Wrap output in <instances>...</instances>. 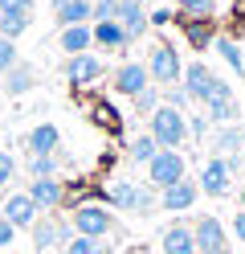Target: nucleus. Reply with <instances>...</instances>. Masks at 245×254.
I'll return each mask as SVG.
<instances>
[{"label": "nucleus", "mask_w": 245, "mask_h": 254, "mask_svg": "<svg viewBox=\"0 0 245 254\" xmlns=\"http://www.w3.org/2000/svg\"><path fill=\"white\" fill-rule=\"evenodd\" d=\"M147 135H151L159 148L180 152V148H184V139H188V115H184V111H176V107H163V103H159V111L147 119Z\"/></svg>", "instance_id": "nucleus-1"}, {"label": "nucleus", "mask_w": 245, "mask_h": 254, "mask_svg": "<svg viewBox=\"0 0 245 254\" xmlns=\"http://www.w3.org/2000/svg\"><path fill=\"white\" fill-rule=\"evenodd\" d=\"M106 209H127V213H155L159 197L151 185H135V181H114L106 189Z\"/></svg>", "instance_id": "nucleus-2"}, {"label": "nucleus", "mask_w": 245, "mask_h": 254, "mask_svg": "<svg viewBox=\"0 0 245 254\" xmlns=\"http://www.w3.org/2000/svg\"><path fill=\"white\" fill-rule=\"evenodd\" d=\"M143 66H147V78H151V86H159V90H168V86H180L184 62H180V54L172 50L168 41H155Z\"/></svg>", "instance_id": "nucleus-3"}, {"label": "nucleus", "mask_w": 245, "mask_h": 254, "mask_svg": "<svg viewBox=\"0 0 245 254\" xmlns=\"http://www.w3.org/2000/svg\"><path fill=\"white\" fill-rule=\"evenodd\" d=\"M143 168H147V185L159 189V193H163V189H172L176 181H184V177H188V160H184V152H172V148H159Z\"/></svg>", "instance_id": "nucleus-4"}, {"label": "nucleus", "mask_w": 245, "mask_h": 254, "mask_svg": "<svg viewBox=\"0 0 245 254\" xmlns=\"http://www.w3.org/2000/svg\"><path fill=\"white\" fill-rule=\"evenodd\" d=\"M237 168H245L241 156H233V160H225V156H208L204 168H200V177H196V185H200L204 197H225L229 189H233Z\"/></svg>", "instance_id": "nucleus-5"}, {"label": "nucleus", "mask_w": 245, "mask_h": 254, "mask_svg": "<svg viewBox=\"0 0 245 254\" xmlns=\"http://www.w3.org/2000/svg\"><path fill=\"white\" fill-rule=\"evenodd\" d=\"M70 230L82 238H106L114 230V213L98 201H78L74 213H70Z\"/></svg>", "instance_id": "nucleus-6"}, {"label": "nucleus", "mask_w": 245, "mask_h": 254, "mask_svg": "<svg viewBox=\"0 0 245 254\" xmlns=\"http://www.w3.org/2000/svg\"><path fill=\"white\" fill-rule=\"evenodd\" d=\"M29 230H33V246H37V250H65V242L74 238L70 217H57V209L53 213H41Z\"/></svg>", "instance_id": "nucleus-7"}, {"label": "nucleus", "mask_w": 245, "mask_h": 254, "mask_svg": "<svg viewBox=\"0 0 245 254\" xmlns=\"http://www.w3.org/2000/svg\"><path fill=\"white\" fill-rule=\"evenodd\" d=\"M204 115H208V123H217V127H225V123H241V107H237L233 86H229L225 78H217V82H212L208 99H204Z\"/></svg>", "instance_id": "nucleus-8"}, {"label": "nucleus", "mask_w": 245, "mask_h": 254, "mask_svg": "<svg viewBox=\"0 0 245 254\" xmlns=\"http://www.w3.org/2000/svg\"><path fill=\"white\" fill-rule=\"evenodd\" d=\"M65 78H70V86H94V82H102L106 78V58L102 54H78L65 62Z\"/></svg>", "instance_id": "nucleus-9"}, {"label": "nucleus", "mask_w": 245, "mask_h": 254, "mask_svg": "<svg viewBox=\"0 0 245 254\" xmlns=\"http://www.w3.org/2000/svg\"><path fill=\"white\" fill-rule=\"evenodd\" d=\"M110 86H114V94H123V99H135V94H143L151 86V78H147L143 62H123V66H114Z\"/></svg>", "instance_id": "nucleus-10"}, {"label": "nucleus", "mask_w": 245, "mask_h": 254, "mask_svg": "<svg viewBox=\"0 0 245 254\" xmlns=\"http://www.w3.org/2000/svg\"><path fill=\"white\" fill-rule=\"evenodd\" d=\"M114 21L123 25V33H127V41H131V45H135L139 37H147V29H151L143 0H119V4H114Z\"/></svg>", "instance_id": "nucleus-11"}, {"label": "nucleus", "mask_w": 245, "mask_h": 254, "mask_svg": "<svg viewBox=\"0 0 245 254\" xmlns=\"http://www.w3.org/2000/svg\"><path fill=\"white\" fill-rule=\"evenodd\" d=\"M212 82H217V74H212L204 62H188V66H184V74H180V86H184L188 103H200V107H204V99H208Z\"/></svg>", "instance_id": "nucleus-12"}, {"label": "nucleus", "mask_w": 245, "mask_h": 254, "mask_svg": "<svg viewBox=\"0 0 245 254\" xmlns=\"http://www.w3.org/2000/svg\"><path fill=\"white\" fill-rule=\"evenodd\" d=\"M25 193L33 197V205H37L41 213H53V209H61V205H65V185H61L57 177L29 181V189H25Z\"/></svg>", "instance_id": "nucleus-13"}, {"label": "nucleus", "mask_w": 245, "mask_h": 254, "mask_svg": "<svg viewBox=\"0 0 245 254\" xmlns=\"http://www.w3.org/2000/svg\"><path fill=\"white\" fill-rule=\"evenodd\" d=\"M196 197H200V185H196L192 177H184V181H176L172 189H163V193H159V209H168V213H188L192 205H196Z\"/></svg>", "instance_id": "nucleus-14"}, {"label": "nucleus", "mask_w": 245, "mask_h": 254, "mask_svg": "<svg viewBox=\"0 0 245 254\" xmlns=\"http://www.w3.org/2000/svg\"><path fill=\"white\" fill-rule=\"evenodd\" d=\"M192 234H196V254H204V250H225V246H229V234H225V226H221V217H212V213L196 217Z\"/></svg>", "instance_id": "nucleus-15"}, {"label": "nucleus", "mask_w": 245, "mask_h": 254, "mask_svg": "<svg viewBox=\"0 0 245 254\" xmlns=\"http://www.w3.org/2000/svg\"><path fill=\"white\" fill-rule=\"evenodd\" d=\"M0 217L12 221L16 230H25V226H33V221L41 217V209L33 205V197H29V193H8V197H4V209H0Z\"/></svg>", "instance_id": "nucleus-16"}, {"label": "nucleus", "mask_w": 245, "mask_h": 254, "mask_svg": "<svg viewBox=\"0 0 245 254\" xmlns=\"http://www.w3.org/2000/svg\"><path fill=\"white\" fill-rule=\"evenodd\" d=\"M208 139H212V156H225V160H233V156L245 152V127L241 123H225Z\"/></svg>", "instance_id": "nucleus-17"}, {"label": "nucleus", "mask_w": 245, "mask_h": 254, "mask_svg": "<svg viewBox=\"0 0 245 254\" xmlns=\"http://www.w3.org/2000/svg\"><path fill=\"white\" fill-rule=\"evenodd\" d=\"M25 148H29V156H57V152H61L57 123H37V127L25 135Z\"/></svg>", "instance_id": "nucleus-18"}, {"label": "nucleus", "mask_w": 245, "mask_h": 254, "mask_svg": "<svg viewBox=\"0 0 245 254\" xmlns=\"http://www.w3.org/2000/svg\"><path fill=\"white\" fill-rule=\"evenodd\" d=\"M90 33H94V50H106V54H123V50H131V41H127V33H123L119 21H94Z\"/></svg>", "instance_id": "nucleus-19"}, {"label": "nucleus", "mask_w": 245, "mask_h": 254, "mask_svg": "<svg viewBox=\"0 0 245 254\" xmlns=\"http://www.w3.org/2000/svg\"><path fill=\"white\" fill-rule=\"evenodd\" d=\"M53 21L61 29H70V25H94V4H90V0H53Z\"/></svg>", "instance_id": "nucleus-20"}, {"label": "nucleus", "mask_w": 245, "mask_h": 254, "mask_svg": "<svg viewBox=\"0 0 245 254\" xmlns=\"http://www.w3.org/2000/svg\"><path fill=\"white\" fill-rule=\"evenodd\" d=\"M159 250H163V254H196V234H192V226L172 221V226L159 234Z\"/></svg>", "instance_id": "nucleus-21"}, {"label": "nucleus", "mask_w": 245, "mask_h": 254, "mask_svg": "<svg viewBox=\"0 0 245 254\" xmlns=\"http://www.w3.org/2000/svg\"><path fill=\"white\" fill-rule=\"evenodd\" d=\"M57 45H61V50L70 54V58L90 54V50H94V33H90V25H70V29H61Z\"/></svg>", "instance_id": "nucleus-22"}, {"label": "nucleus", "mask_w": 245, "mask_h": 254, "mask_svg": "<svg viewBox=\"0 0 245 254\" xmlns=\"http://www.w3.org/2000/svg\"><path fill=\"white\" fill-rule=\"evenodd\" d=\"M33 86H37V74H33L29 62H16V66L4 74V90L12 94V99H21V94H29Z\"/></svg>", "instance_id": "nucleus-23"}, {"label": "nucleus", "mask_w": 245, "mask_h": 254, "mask_svg": "<svg viewBox=\"0 0 245 254\" xmlns=\"http://www.w3.org/2000/svg\"><path fill=\"white\" fill-rule=\"evenodd\" d=\"M184 33H188V41H192V50H208V45L217 41L212 21H188V17H184Z\"/></svg>", "instance_id": "nucleus-24"}, {"label": "nucleus", "mask_w": 245, "mask_h": 254, "mask_svg": "<svg viewBox=\"0 0 245 254\" xmlns=\"http://www.w3.org/2000/svg\"><path fill=\"white\" fill-rule=\"evenodd\" d=\"M155 152H159V144H155L147 131H139V135H131V139H127V156H131L135 164H147Z\"/></svg>", "instance_id": "nucleus-25"}, {"label": "nucleus", "mask_w": 245, "mask_h": 254, "mask_svg": "<svg viewBox=\"0 0 245 254\" xmlns=\"http://www.w3.org/2000/svg\"><path fill=\"white\" fill-rule=\"evenodd\" d=\"M61 254H110V242L106 238H82V234H74Z\"/></svg>", "instance_id": "nucleus-26"}, {"label": "nucleus", "mask_w": 245, "mask_h": 254, "mask_svg": "<svg viewBox=\"0 0 245 254\" xmlns=\"http://www.w3.org/2000/svg\"><path fill=\"white\" fill-rule=\"evenodd\" d=\"M29 25H33V17H25V12H0V37H8V41L25 37Z\"/></svg>", "instance_id": "nucleus-27"}, {"label": "nucleus", "mask_w": 245, "mask_h": 254, "mask_svg": "<svg viewBox=\"0 0 245 254\" xmlns=\"http://www.w3.org/2000/svg\"><path fill=\"white\" fill-rule=\"evenodd\" d=\"M212 50H217L229 66H233L237 74H245V58H241V45L233 41V37H225V33H217V41H212Z\"/></svg>", "instance_id": "nucleus-28"}, {"label": "nucleus", "mask_w": 245, "mask_h": 254, "mask_svg": "<svg viewBox=\"0 0 245 254\" xmlns=\"http://www.w3.org/2000/svg\"><path fill=\"white\" fill-rule=\"evenodd\" d=\"M176 8L184 12L188 21H212V12H217V0H176Z\"/></svg>", "instance_id": "nucleus-29"}, {"label": "nucleus", "mask_w": 245, "mask_h": 254, "mask_svg": "<svg viewBox=\"0 0 245 254\" xmlns=\"http://www.w3.org/2000/svg\"><path fill=\"white\" fill-rule=\"evenodd\" d=\"M159 103H163V90H159V86H147L143 94H135V99H131L135 115H147V119H151L155 111H159Z\"/></svg>", "instance_id": "nucleus-30"}, {"label": "nucleus", "mask_w": 245, "mask_h": 254, "mask_svg": "<svg viewBox=\"0 0 245 254\" xmlns=\"http://www.w3.org/2000/svg\"><path fill=\"white\" fill-rule=\"evenodd\" d=\"M57 177V156H29V181Z\"/></svg>", "instance_id": "nucleus-31"}, {"label": "nucleus", "mask_w": 245, "mask_h": 254, "mask_svg": "<svg viewBox=\"0 0 245 254\" xmlns=\"http://www.w3.org/2000/svg\"><path fill=\"white\" fill-rule=\"evenodd\" d=\"M16 41H8V37H0V74H8L12 66H16Z\"/></svg>", "instance_id": "nucleus-32"}, {"label": "nucleus", "mask_w": 245, "mask_h": 254, "mask_svg": "<svg viewBox=\"0 0 245 254\" xmlns=\"http://www.w3.org/2000/svg\"><path fill=\"white\" fill-rule=\"evenodd\" d=\"M163 107L184 111V107H188V94H184V86H168V90H163Z\"/></svg>", "instance_id": "nucleus-33"}, {"label": "nucleus", "mask_w": 245, "mask_h": 254, "mask_svg": "<svg viewBox=\"0 0 245 254\" xmlns=\"http://www.w3.org/2000/svg\"><path fill=\"white\" fill-rule=\"evenodd\" d=\"M208 135V115H188V139H204Z\"/></svg>", "instance_id": "nucleus-34"}, {"label": "nucleus", "mask_w": 245, "mask_h": 254, "mask_svg": "<svg viewBox=\"0 0 245 254\" xmlns=\"http://www.w3.org/2000/svg\"><path fill=\"white\" fill-rule=\"evenodd\" d=\"M12 172H16V160H12V152H0V189H4L12 181Z\"/></svg>", "instance_id": "nucleus-35"}, {"label": "nucleus", "mask_w": 245, "mask_h": 254, "mask_svg": "<svg viewBox=\"0 0 245 254\" xmlns=\"http://www.w3.org/2000/svg\"><path fill=\"white\" fill-rule=\"evenodd\" d=\"M0 12H25V17H33V0H0Z\"/></svg>", "instance_id": "nucleus-36"}, {"label": "nucleus", "mask_w": 245, "mask_h": 254, "mask_svg": "<svg viewBox=\"0 0 245 254\" xmlns=\"http://www.w3.org/2000/svg\"><path fill=\"white\" fill-rule=\"evenodd\" d=\"M12 238H16V226L0 217V250H8V246H12Z\"/></svg>", "instance_id": "nucleus-37"}, {"label": "nucleus", "mask_w": 245, "mask_h": 254, "mask_svg": "<svg viewBox=\"0 0 245 254\" xmlns=\"http://www.w3.org/2000/svg\"><path fill=\"white\" fill-rule=\"evenodd\" d=\"M147 21H151V25H172V8H155V12H147Z\"/></svg>", "instance_id": "nucleus-38"}, {"label": "nucleus", "mask_w": 245, "mask_h": 254, "mask_svg": "<svg viewBox=\"0 0 245 254\" xmlns=\"http://www.w3.org/2000/svg\"><path fill=\"white\" fill-rule=\"evenodd\" d=\"M233 234H237V242H245V209H237V217H233Z\"/></svg>", "instance_id": "nucleus-39"}, {"label": "nucleus", "mask_w": 245, "mask_h": 254, "mask_svg": "<svg viewBox=\"0 0 245 254\" xmlns=\"http://www.w3.org/2000/svg\"><path fill=\"white\" fill-rule=\"evenodd\" d=\"M237 201H241V209H245V185H241V189H237Z\"/></svg>", "instance_id": "nucleus-40"}, {"label": "nucleus", "mask_w": 245, "mask_h": 254, "mask_svg": "<svg viewBox=\"0 0 245 254\" xmlns=\"http://www.w3.org/2000/svg\"><path fill=\"white\" fill-rule=\"evenodd\" d=\"M90 4H119V0H90Z\"/></svg>", "instance_id": "nucleus-41"}, {"label": "nucleus", "mask_w": 245, "mask_h": 254, "mask_svg": "<svg viewBox=\"0 0 245 254\" xmlns=\"http://www.w3.org/2000/svg\"><path fill=\"white\" fill-rule=\"evenodd\" d=\"M204 254H229V246H225V250H204Z\"/></svg>", "instance_id": "nucleus-42"}, {"label": "nucleus", "mask_w": 245, "mask_h": 254, "mask_svg": "<svg viewBox=\"0 0 245 254\" xmlns=\"http://www.w3.org/2000/svg\"><path fill=\"white\" fill-rule=\"evenodd\" d=\"M233 4H237V8H245V0H233Z\"/></svg>", "instance_id": "nucleus-43"}, {"label": "nucleus", "mask_w": 245, "mask_h": 254, "mask_svg": "<svg viewBox=\"0 0 245 254\" xmlns=\"http://www.w3.org/2000/svg\"><path fill=\"white\" fill-rule=\"evenodd\" d=\"M241 164H245V152H241Z\"/></svg>", "instance_id": "nucleus-44"}]
</instances>
